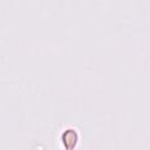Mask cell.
Returning a JSON list of instances; mask_svg holds the SVG:
<instances>
[{
	"instance_id": "6da1fadb",
	"label": "cell",
	"mask_w": 150,
	"mask_h": 150,
	"mask_svg": "<svg viewBox=\"0 0 150 150\" xmlns=\"http://www.w3.org/2000/svg\"><path fill=\"white\" fill-rule=\"evenodd\" d=\"M79 141V135L74 129H67L62 134V143L67 149H73Z\"/></svg>"
}]
</instances>
